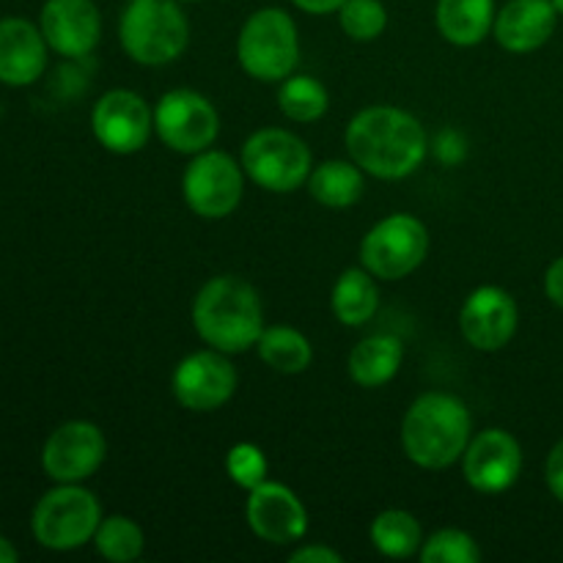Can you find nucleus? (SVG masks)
I'll return each instance as SVG.
<instances>
[{
  "instance_id": "4be33fe9",
  "label": "nucleus",
  "mask_w": 563,
  "mask_h": 563,
  "mask_svg": "<svg viewBox=\"0 0 563 563\" xmlns=\"http://www.w3.org/2000/svg\"><path fill=\"white\" fill-rule=\"evenodd\" d=\"M308 190L317 198L322 207L330 209H346L355 207L361 201L363 190H366V179H363V168L350 159H328V163L317 165L308 176Z\"/></svg>"
},
{
  "instance_id": "20e7f679",
  "label": "nucleus",
  "mask_w": 563,
  "mask_h": 563,
  "mask_svg": "<svg viewBox=\"0 0 563 563\" xmlns=\"http://www.w3.org/2000/svg\"><path fill=\"white\" fill-rule=\"evenodd\" d=\"M119 38L135 64L165 66L190 44V22L179 0H130L121 14Z\"/></svg>"
},
{
  "instance_id": "e433bc0d",
  "label": "nucleus",
  "mask_w": 563,
  "mask_h": 563,
  "mask_svg": "<svg viewBox=\"0 0 563 563\" xmlns=\"http://www.w3.org/2000/svg\"><path fill=\"white\" fill-rule=\"evenodd\" d=\"M179 3H201V0H179Z\"/></svg>"
},
{
  "instance_id": "4468645a",
  "label": "nucleus",
  "mask_w": 563,
  "mask_h": 563,
  "mask_svg": "<svg viewBox=\"0 0 563 563\" xmlns=\"http://www.w3.org/2000/svg\"><path fill=\"white\" fill-rule=\"evenodd\" d=\"M462 471L467 484L482 495L506 493L522 473V449L506 429H484L471 438L462 454Z\"/></svg>"
},
{
  "instance_id": "aec40b11",
  "label": "nucleus",
  "mask_w": 563,
  "mask_h": 563,
  "mask_svg": "<svg viewBox=\"0 0 563 563\" xmlns=\"http://www.w3.org/2000/svg\"><path fill=\"white\" fill-rule=\"evenodd\" d=\"M495 0H438L434 22L445 42L456 47H476L495 25Z\"/></svg>"
},
{
  "instance_id": "f257e3e1",
  "label": "nucleus",
  "mask_w": 563,
  "mask_h": 563,
  "mask_svg": "<svg viewBox=\"0 0 563 563\" xmlns=\"http://www.w3.org/2000/svg\"><path fill=\"white\" fill-rule=\"evenodd\" d=\"M344 141L352 163L385 181L416 174L429 148L421 121L390 104L361 110L346 126Z\"/></svg>"
},
{
  "instance_id": "a211bd4d",
  "label": "nucleus",
  "mask_w": 563,
  "mask_h": 563,
  "mask_svg": "<svg viewBox=\"0 0 563 563\" xmlns=\"http://www.w3.org/2000/svg\"><path fill=\"white\" fill-rule=\"evenodd\" d=\"M559 11L553 0H509L495 14L493 36L509 53H533L555 33Z\"/></svg>"
},
{
  "instance_id": "5701e85b",
  "label": "nucleus",
  "mask_w": 563,
  "mask_h": 563,
  "mask_svg": "<svg viewBox=\"0 0 563 563\" xmlns=\"http://www.w3.org/2000/svg\"><path fill=\"white\" fill-rule=\"evenodd\" d=\"M379 291L374 275L366 267H352L341 273L333 286V313L346 328H361L377 313Z\"/></svg>"
},
{
  "instance_id": "f03ea898",
  "label": "nucleus",
  "mask_w": 563,
  "mask_h": 563,
  "mask_svg": "<svg viewBox=\"0 0 563 563\" xmlns=\"http://www.w3.org/2000/svg\"><path fill=\"white\" fill-rule=\"evenodd\" d=\"M192 328L212 350L225 355L247 352L264 333L262 297L247 280L218 275L192 300Z\"/></svg>"
},
{
  "instance_id": "72a5a7b5",
  "label": "nucleus",
  "mask_w": 563,
  "mask_h": 563,
  "mask_svg": "<svg viewBox=\"0 0 563 563\" xmlns=\"http://www.w3.org/2000/svg\"><path fill=\"white\" fill-rule=\"evenodd\" d=\"M291 3H295L300 11H306V14L319 16V14H333V11L339 14V9L346 3V0H291Z\"/></svg>"
},
{
  "instance_id": "cd10ccee",
  "label": "nucleus",
  "mask_w": 563,
  "mask_h": 563,
  "mask_svg": "<svg viewBox=\"0 0 563 563\" xmlns=\"http://www.w3.org/2000/svg\"><path fill=\"white\" fill-rule=\"evenodd\" d=\"M341 31L355 42H374L388 27V9L383 0H346L339 9Z\"/></svg>"
},
{
  "instance_id": "1a4fd4ad",
  "label": "nucleus",
  "mask_w": 563,
  "mask_h": 563,
  "mask_svg": "<svg viewBox=\"0 0 563 563\" xmlns=\"http://www.w3.org/2000/svg\"><path fill=\"white\" fill-rule=\"evenodd\" d=\"M154 132L170 152L201 154L218 137L220 115L203 93L174 88L154 108Z\"/></svg>"
},
{
  "instance_id": "423d86ee",
  "label": "nucleus",
  "mask_w": 563,
  "mask_h": 563,
  "mask_svg": "<svg viewBox=\"0 0 563 563\" xmlns=\"http://www.w3.org/2000/svg\"><path fill=\"white\" fill-rule=\"evenodd\" d=\"M99 522H102V506L93 493L77 484H60L38 500L31 528L42 548L66 553L91 542Z\"/></svg>"
},
{
  "instance_id": "bb28decb",
  "label": "nucleus",
  "mask_w": 563,
  "mask_h": 563,
  "mask_svg": "<svg viewBox=\"0 0 563 563\" xmlns=\"http://www.w3.org/2000/svg\"><path fill=\"white\" fill-rule=\"evenodd\" d=\"M99 555L113 563H130L141 559L143 553V531L135 520L124 515L104 517L93 533Z\"/></svg>"
},
{
  "instance_id": "7c9ffc66",
  "label": "nucleus",
  "mask_w": 563,
  "mask_h": 563,
  "mask_svg": "<svg viewBox=\"0 0 563 563\" xmlns=\"http://www.w3.org/2000/svg\"><path fill=\"white\" fill-rule=\"evenodd\" d=\"M544 482H548V489L553 493V498L563 504V440L553 445V451L548 454V462H544Z\"/></svg>"
},
{
  "instance_id": "2eb2a0df",
  "label": "nucleus",
  "mask_w": 563,
  "mask_h": 563,
  "mask_svg": "<svg viewBox=\"0 0 563 563\" xmlns=\"http://www.w3.org/2000/svg\"><path fill=\"white\" fill-rule=\"evenodd\" d=\"M520 308L500 286H478L460 311V330L473 350L498 352L515 339Z\"/></svg>"
},
{
  "instance_id": "f3484780",
  "label": "nucleus",
  "mask_w": 563,
  "mask_h": 563,
  "mask_svg": "<svg viewBox=\"0 0 563 563\" xmlns=\"http://www.w3.org/2000/svg\"><path fill=\"white\" fill-rule=\"evenodd\" d=\"M42 33L58 55L82 58L99 44L102 16L93 0H47L42 9Z\"/></svg>"
},
{
  "instance_id": "9d476101",
  "label": "nucleus",
  "mask_w": 563,
  "mask_h": 563,
  "mask_svg": "<svg viewBox=\"0 0 563 563\" xmlns=\"http://www.w3.org/2000/svg\"><path fill=\"white\" fill-rule=\"evenodd\" d=\"M185 201L198 218L220 220L229 218L242 201L245 192V168H240L234 157L225 152L192 154L181 179Z\"/></svg>"
},
{
  "instance_id": "c9c22d12",
  "label": "nucleus",
  "mask_w": 563,
  "mask_h": 563,
  "mask_svg": "<svg viewBox=\"0 0 563 563\" xmlns=\"http://www.w3.org/2000/svg\"><path fill=\"white\" fill-rule=\"evenodd\" d=\"M555 11H559V16H563V0H553Z\"/></svg>"
},
{
  "instance_id": "9b49d317",
  "label": "nucleus",
  "mask_w": 563,
  "mask_h": 563,
  "mask_svg": "<svg viewBox=\"0 0 563 563\" xmlns=\"http://www.w3.org/2000/svg\"><path fill=\"white\" fill-rule=\"evenodd\" d=\"M170 390L185 410L212 412L220 410L236 390V368L225 352H192L176 366Z\"/></svg>"
},
{
  "instance_id": "c85d7f7f",
  "label": "nucleus",
  "mask_w": 563,
  "mask_h": 563,
  "mask_svg": "<svg viewBox=\"0 0 563 563\" xmlns=\"http://www.w3.org/2000/svg\"><path fill=\"white\" fill-rule=\"evenodd\" d=\"M423 563H476L482 561V548L471 533L460 528H445V531L432 533L418 550Z\"/></svg>"
},
{
  "instance_id": "2f4dec72",
  "label": "nucleus",
  "mask_w": 563,
  "mask_h": 563,
  "mask_svg": "<svg viewBox=\"0 0 563 563\" xmlns=\"http://www.w3.org/2000/svg\"><path fill=\"white\" fill-rule=\"evenodd\" d=\"M291 563H341V553L324 548V544H306L289 555Z\"/></svg>"
},
{
  "instance_id": "f704fd0d",
  "label": "nucleus",
  "mask_w": 563,
  "mask_h": 563,
  "mask_svg": "<svg viewBox=\"0 0 563 563\" xmlns=\"http://www.w3.org/2000/svg\"><path fill=\"white\" fill-rule=\"evenodd\" d=\"M16 559H20V553L14 550V544L0 537V563H16Z\"/></svg>"
},
{
  "instance_id": "6e6552de",
  "label": "nucleus",
  "mask_w": 563,
  "mask_h": 563,
  "mask_svg": "<svg viewBox=\"0 0 563 563\" xmlns=\"http://www.w3.org/2000/svg\"><path fill=\"white\" fill-rule=\"evenodd\" d=\"M429 253V231L412 214L379 220L361 242V264L379 280H401L416 273Z\"/></svg>"
},
{
  "instance_id": "c756f323",
  "label": "nucleus",
  "mask_w": 563,
  "mask_h": 563,
  "mask_svg": "<svg viewBox=\"0 0 563 563\" xmlns=\"http://www.w3.org/2000/svg\"><path fill=\"white\" fill-rule=\"evenodd\" d=\"M225 473L231 482L242 489H256L258 484L267 482V456L258 445L236 443L225 456Z\"/></svg>"
},
{
  "instance_id": "dca6fc26",
  "label": "nucleus",
  "mask_w": 563,
  "mask_h": 563,
  "mask_svg": "<svg viewBox=\"0 0 563 563\" xmlns=\"http://www.w3.org/2000/svg\"><path fill=\"white\" fill-rule=\"evenodd\" d=\"M247 526L269 544L300 542L308 531V511L289 487L278 482H262L247 498Z\"/></svg>"
},
{
  "instance_id": "ddd939ff",
  "label": "nucleus",
  "mask_w": 563,
  "mask_h": 563,
  "mask_svg": "<svg viewBox=\"0 0 563 563\" xmlns=\"http://www.w3.org/2000/svg\"><path fill=\"white\" fill-rule=\"evenodd\" d=\"M91 126L97 141L113 154H135L148 143L154 113L146 99L126 88H115L93 104Z\"/></svg>"
},
{
  "instance_id": "f8f14e48",
  "label": "nucleus",
  "mask_w": 563,
  "mask_h": 563,
  "mask_svg": "<svg viewBox=\"0 0 563 563\" xmlns=\"http://www.w3.org/2000/svg\"><path fill=\"white\" fill-rule=\"evenodd\" d=\"M108 440L97 423L69 421L55 429L42 451V467L53 482L80 484L102 467Z\"/></svg>"
},
{
  "instance_id": "b1692460",
  "label": "nucleus",
  "mask_w": 563,
  "mask_h": 563,
  "mask_svg": "<svg viewBox=\"0 0 563 563\" xmlns=\"http://www.w3.org/2000/svg\"><path fill=\"white\" fill-rule=\"evenodd\" d=\"M256 350L258 357L278 374H300L306 372L313 361L311 341H308L300 330L286 328V324L264 328Z\"/></svg>"
},
{
  "instance_id": "39448f33",
  "label": "nucleus",
  "mask_w": 563,
  "mask_h": 563,
  "mask_svg": "<svg viewBox=\"0 0 563 563\" xmlns=\"http://www.w3.org/2000/svg\"><path fill=\"white\" fill-rule=\"evenodd\" d=\"M236 58L242 69L256 80H286L300 60V36L295 20L278 5L253 11L236 38Z\"/></svg>"
},
{
  "instance_id": "a878e982",
  "label": "nucleus",
  "mask_w": 563,
  "mask_h": 563,
  "mask_svg": "<svg viewBox=\"0 0 563 563\" xmlns=\"http://www.w3.org/2000/svg\"><path fill=\"white\" fill-rule=\"evenodd\" d=\"M328 88L311 75H289L280 80L278 91V108L286 119L300 121V124H311L328 113Z\"/></svg>"
},
{
  "instance_id": "7ed1b4c3",
  "label": "nucleus",
  "mask_w": 563,
  "mask_h": 563,
  "mask_svg": "<svg viewBox=\"0 0 563 563\" xmlns=\"http://www.w3.org/2000/svg\"><path fill=\"white\" fill-rule=\"evenodd\" d=\"M473 418L465 401L451 394L418 396L401 421V445L407 460L423 471H445L465 454Z\"/></svg>"
},
{
  "instance_id": "393cba45",
  "label": "nucleus",
  "mask_w": 563,
  "mask_h": 563,
  "mask_svg": "<svg viewBox=\"0 0 563 563\" xmlns=\"http://www.w3.org/2000/svg\"><path fill=\"white\" fill-rule=\"evenodd\" d=\"M372 544L385 559H410L421 550V526L410 511L388 509L372 522Z\"/></svg>"
},
{
  "instance_id": "412c9836",
  "label": "nucleus",
  "mask_w": 563,
  "mask_h": 563,
  "mask_svg": "<svg viewBox=\"0 0 563 563\" xmlns=\"http://www.w3.org/2000/svg\"><path fill=\"white\" fill-rule=\"evenodd\" d=\"M401 361H405V346L396 335H372L350 352L346 368L361 388H383L399 374Z\"/></svg>"
},
{
  "instance_id": "0eeeda50",
  "label": "nucleus",
  "mask_w": 563,
  "mask_h": 563,
  "mask_svg": "<svg viewBox=\"0 0 563 563\" xmlns=\"http://www.w3.org/2000/svg\"><path fill=\"white\" fill-rule=\"evenodd\" d=\"M242 168L262 190L295 192L306 185L313 170L311 148L295 132L267 126L245 141Z\"/></svg>"
},
{
  "instance_id": "6ab92c4d",
  "label": "nucleus",
  "mask_w": 563,
  "mask_h": 563,
  "mask_svg": "<svg viewBox=\"0 0 563 563\" xmlns=\"http://www.w3.org/2000/svg\"><path fill=\"white\" fill-rule=\"evenodd\" d=\"M47 38L33 22L20 16L0 20V82L31 86L47 66Z\"/></svg>"
},
{
  "instance_id": "473e14b6",
  "label": "nucleus",
  "mask_w": 563,
  "mask_h": 563,
  "mask_svg": "<svg viewBox=\"0 0 563 563\" xmlns=\"http://www.w3.org/2000/svg\"><path fill=\"white\" fill-rule=\"evenodd\" d=\"M544 295L553 306L563 308V256L555 258L544 273Z\"/></svg>"
}]
</instances>
